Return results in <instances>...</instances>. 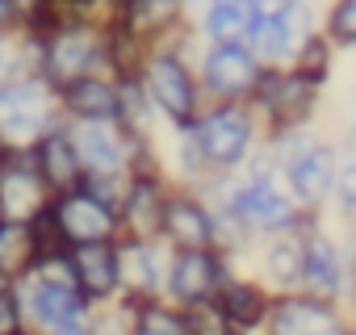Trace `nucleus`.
I'll use <instances>...</instances> for the list:
<instances>
[{
	"instance_id": "1",
	"label": "nucleus",
	"mask_w": 356,
	"mask_h": 335,
	"mask_svg": "<svg viewBox=\"0 0 356 335\" xmlns=\"http://www.w3.org/2000/svg\"><path fill=\"white\" fill-rule=\"evenodd\" d=\"M17 297L26 310V322L42 335H92V302L76 289L72 268H67V252L59 256H42L22 281H17Z\"/></svg>"
},
{
	"instance_id": "2",
	"label": "nucleus",
	"mask_w": 356,
	"mask_h": 335,
	"mask_svg": "<svg viewBox=\"0 0 356 335\" xmlns=\"http://www.w3.org/2000/svg\"><path fill=\"white\" fill-rule=\"evenodd\" d=\"M134 80L147 92L151 109L163 122H172L176 130L193 126V117L202 113V84H197L193 67L185 63V55L176 47H163V42L147 47L138 67H134Z\"/></svg>"
},
{
	"instance_id": "3",
	"label": "nucleus",
	"mask_w": 356,
	"mask_h": 335,
	"mask_svg": "<svg viewBox=\"0 0 356 335\" xmlns=\"http://www.w3.org/2000/svg\"><path fill=\"white\" fill-rule=\"evenodd\" d=\"M42 34V55H38V76L51 88H63L84 76H113L109 59V34L88 30V26H47Z\"/></svg>"
},
{
	"instance_id": "4",
	"label": "nucleus",
	"mask_w": 356,
	"mask_h": 335,
	"mask_svg": "<svg viewBox=\"0 0 356 335\" xmlns=\"http://www.w3.org/2000/svg\"><path fill=\"white\" fill-rule=\"evenodd\" d=\"M59 117L55 88L42 76H22L0 84V138L9 151H26L42 130H51Z\"/></svg>"
},
{
	"instance_id": "5",
	"label": "nucleus",
	"mask_w": 356,
	"mask_h": 335,
	"mask_svg": "<svg viewBox=\"0 0 356 335\" xmlns=\"http://www.w3.org/2000/svg\"><path fill=\"white\" fill-rule=\"evenodd\" d=\"M202 168H235L243 163L248 147H252V117L248 109H239V101H222L206 113L193 117V126H185Z\"/></svg>"
},
{
	"instance_id": "6",
	"label": "nucleus",
	"mask_w": 356,
	"mask_h": 335,
	"mask_svg": "<svg viewBox=\"0 0 356 335\" xmlns=\"http://www.w3.org/2000/svg\"><path fill=\"white\" fill-rule=\"evenodd\" d=\"M222 285H227V272H222V260H218L214 247H189V252L168 256L163 302L185 310V306H197V302H214Z\"/></svg>"
},
{
	"instance_id": "7",
	"label": "nucleus",
	"mask_w": 356,
	"mask_h": 335,
	"mask_svg": "<svg viewBox=\"0 0 356 335\" xmlns=\"http://www.w3.org/2000/svg\"><path fill=\"white\" fill-rule=\"evenodd\" d=\"M47 214H51V222H55V231L63 235L67 247H76V243L118 239V214H113L105 202H97L84 185H76V189L51 197Z\"/></svg>"
},
{
	"instance_id": "8",
	"label": "nucleus",
	"mask_w": 356,
	"mask_h": 335,
	"mask_svg": "<svg viewBox=\"0 0 356 335\" xmlns=\"http://www.w3.org/2000/svg\"><path fill=\"white\" fill-rule=\"evenodd\" d=\"M310 30V13L298 0H256V26L248 34L252 55L264 59H285L306 42Z\"/></svg>"
},
{
	"instance_id": "9",
	"label": "nucleus",
	"mask_w": 356,
	"mask_h": 335,
	"mask_svg": "<svg viewBox=\"0 0 356 335\" xmlns=\"http://www.w3.org/2000/svg\"><path fill=\"white\" fill-rule=\"evenodd\" d=\"M51 197L55 193L38 177L30 151H5V159H0V218L34 222L51 206Z\"/></svg>"
},
{
	"instance_id": "10",
	"label": "nucleus",
	"mask_w": 356,
	"mask_h": 335,
	"mask_svg": "<svg viewBox=\"0 0 356 335\" xmlns=\"http://www.w3.org/2000/svg\"><path fill=\"white\" fill-rule=\"evenodd\" d=\"M202 92L218 101H239L260 84V63L243 42H210L202 59Z\"/></svg>"
},
{
	"instance_id": "11",
	"label": "nucleus",
	"mask_w": 356,
	"mask_h": 335,
	"mask_svg": "<svg viewBox=\"0 0 356 335\" xmlns=\"http://www.w3.org/2000/svg\"><path fill=\"white\" fill-rule=\"evenodd\" d=\"M67 268L76 289L92 302H118L122 297V260H118V239H101V243H76L67 247Z\"/></svg>"
},
{
	"instance_id": "12",
	"label": "nucleus",
	"mask_w": 356,
	"mask_h": 335,
	"mask_svg": "<svg viewBox=\"0 0 356 335\" xmlns=\"http://www.w3.org/2000/svg\"><path fill=\"white\" fill-rule=\"evenodd\" d=\"M168 256L172 247L159 239H118V260H122V302H155L163 297V277H168Z\"/></svg>"
},
{
	"instance_id": "13",
	"label": "nucleus",
	"mask_w": 356,
	"mask_h": 335,
	"mask_svg": "<svg viewBox=\"0 0 356 335\" xmlns=\"http://www.w3.org/2000/svg\"><path fill=\"white\" fill-rule=\"evenodd\" d=\"M168 185L159 172H130L126 197L118 206V239H159Z\"/></svg>"
},
{
	"instance_id": "14",
	"label": "nucleus",
	"mask_w": 356,
	"mask_h": 335,
	"mask_svg": "<svg viewBox=\"0 0 356 335\" xmlns=\"http://www.w3.org/2000/svg\"><path fill=\"white\" fill-rule=\"evenodd\" d=\"M159 243L172 252H189V247H214V210L185 193V189H168L163 202V222H159Z\"/></svg>"
},
{
	"instance_id": "15",
	"label": "nucleus",
	"mask_w": 356,
	"mask_h": 335,
	"mask_svg": "<svg viewBox=\"0 0 356 335\" xmlns=\"http://www.w3.org/2000/svg\"><path fill=\"white\" fill-rule=\"evenodd\" d=\"M55 105L63 122H118L122 84L118 76H84L55 88Z\"/></svg>"
},
{
	"instance_id": "16",
	"label": "nucleus",
	"mask_w": 356,
	"mask_h": 335,
	"mask_svg": "<svg viewBox=\"0 0 356 335\" xmlns=\"http://www.w3.org/2000/svg\"><path fill=\"white\" fill-rule=\"evenodd\" d=\"M26 151H30V159H34V168H38V177L47 181V189H51L55 197L67 193V189H76V185L84 181V168H80V159H76V147H72L63 122H55L51 130H42Z\"/></svg>"
},
{
	"instance_id": "17",
	"label": "nucleus",
	"mask_w": 356,
	"mask_h": 335,
	"mask_svg": "<svg viewBox=\"0 0 356 335\" xmlns=\"http://www.w3.org/2000/svg\"><path fill=\"white\" fill-rule=\"evenodd\" d=\"M227 218H239L243 227H256V231H281L293 222V206L268 181L256 177L227 197Z\"/></svg>"
},
{
	"instance_id": "18",
	"label": "nucleus",
	"mask_w": 356,
	"mask_h": 335,
	"mask_svg": "<svg viewBox=\"0 0 356 335\" xmlns=\"http://www.w3.org/2000/svg\"><path fill=\"white\" fill-rule=\"evenodd\" d=\"M268 331L273 335H339V322L327 306L318 302H277L268 314Z\"/></svg>"
},
{
	"instance_id": "19",
	"label": "nucleus",
	"mask_w": 356,
	"mask_h": 335,
	"mask_svg": "<svg viewBox=\"0 0 356 335\" xmlns=\"http://www.w3.org/2000/svg\"><path fill=\"white\" fill-rule=\"evenodd\" d=\"M38 235L34 222H17V218H0V277L5 281H22L34 264H38Z\"/></svg>"
},
{
	"instance_id": "20",
	"label": "nucleus",
	"mask_w": 356,
	"mask_h": 335,
	"mask_svg": "<svg viewBox=\"0 0 356 335\" xmlns=\"http://www.w3.org/2000/svg\"><path fill=\"white\" fill-rule=\"evenodd\" d=\"M256 26V0H206L202 30L210 42H248Z\"/></svg>"
},
{
	"instance_id": "21",
	"label": "nucleus",
	"mask_w": 356,
	"mask_h": 335,
	"mask_svg": "<svg viewBox=\"0 0 356 335\" xmlns=\"http://www.w3.org/2000/svg\"><path fill=\"white\" fill-rule=\"evenodd\" d=\"M331 177H335V163H331V151L327 147H298L289 151V181L298 189V197L306 202H318L327 189H331Z\"/></svg>"
},
{
	"instance_id": "22",
	"label": "nucleus",
	"mask_w": 356,
	"mask_h": 335,
	"mask_svg": "<svg viewBox=\"0 0 356 335\" xmlns=\"http://www.w3.org/2000/svg\"><path fill=\"white\" fill-rule=\"evenodd\" d=\"M256 97H260V105L273 113V117H298L302 109H306V101H310V88H306V80L302 76H293V80H285V76H260V84L252 88Z\"/></svg>"
},
{
	"instance_id": "23",
	"label": "nucleus",
	"mask_w": 356,
	"mask_h": 335,
	"mask_svg": "<svg viewBox=\"0 0 356 335\" xmlns=\"http://www.w3.org/2000/svg\"><path fill=\"white\" fill-rule=\"evenodd\" d=\"M218 310L227 314V322H231V331H248V327H256L260 318H264V293L256 289V285H243V281H227L222 289H218Z\"/></svg>"
},
{
	"instance_id": "24",
	"label": "nucleus",
	"mask_w": 356,
	"mask_h": 335,
	"mask_svg": "<svg viewBox=\"0 0 356 335\" xmlns=\"http://www.w3.org/2000/svg\"><path fill=\"white\" fill-rule=\"evenodd\" d=\"M130 335H189L185 310L163 297L155 302H134L130 306Z\"/></svg>"
},
{
	"instance_id": "25",
	"label": "nucleus",
	"mask_w": 356,
	"mask_h": 335,
	"mask_svg": "<svg viewBox=\"0 0 356 335\" xmlns=\"http://www.w3.org/2000/svg\"><path fill=\"white\" fill-rule=\"evenodd\" d=\"M302 277H306L318 293H335V289H339V260H335L331 243L314 239L310 247H302Z\"/></svg>"
},
{
	"instance_id": "26",
	"label": "nucleus",
	"mask_w": 356,
	"mask_h": 335,
	"mask_svg": "<svg viewBox=\"0 0 356 335\" xmlns=\"http://www.w3.org/2000/svg\"><path fill=\"white\" fill-rule=\"evenodd\" d=\"M185 327H189V335H231V322L218 310V302L185 306Z\"/></svg>"
},
{
	"instance_id": "27",
	"label": "nucleus",
	"mask_w": 356,
	"mask_h": 335,
	"mask_svg": "<svg viewBox=\"0 0 356 335\" xmlns=\"http://www.w3.org/2000/svg\"><path fill=\"white\" fill-rule=\"evenodd\" d=\"M268 272L277 277V281H293V277H302V243H273L268 247Z\"/></svg>"
},
{
	"instance_id": "28",
	"label": "nucleus",
	"mask_w": 356,
	"mask_h": 335,
	"mask_svg": "<svg viewBox=\"0 0 356 335\" xmlns=\"http://www.w3.org/2000/svg\"><path fill=\"white\" fill-rule=\"evenodd\" d=\"M26 327H30V322H26L17 285H5V289H0V335H22Z\"/></svg>"
},
{
	"instance_id": "29",
	"label": "nucleus",
	"mask_w": 356,
	"mask_h": 335,
	"mask_svg": "<svg viewBox=\"0 0 356 335\" xmlns=\"http://www.w3.org/2000/svg\"><path fill=\"white\" fill-rule=\"evenodd\" d=\"M331 34L339 42H356V0H343V5L331 13Z\"/></svg>"
},
{
	"instance_id": "30",
	"label": "nucleus",
	"mask_w": 356,
	"mask_h": 335,
	"mask_svg": "<svg viewBox=\"0 0 356 335\" xmlns=\"http://www.w3.org/2000/svg\"><path fill=\"white\" fill-rule=\"evenodd\" d=\"M339 202H343L348 210H356V163L339 172Z\"/></svg>"
},
{
	"instance_id": "31",
	"label": "nucleus",
	"mask_w": 356,
	"mask_h": 335,
	"mask_svg": "<svg viewBox=\"0 0 356 335\" xmlns=\"http://www.w3.org/2000/svg\"><path fill=\"white\" fill-rule=\"evenodd\" d=\"M9 5L22 13V22H26V26H34V22L47 13V0H9Z\"/></svg>"
},
{
	"instance_id": "32",
	"label": "nucleus",
	"mask_w": 356,
	"mask_h": 335,
	"mask_svg": "<svg viewBox=\"0 0 356 335\" xmlns=\"http://www.w3.org/2000/svg\"><path fill=\"white\" fill-rule=\"evenodd\" d=\"M26 22H22V13L9 5V0H0V34H5V30H22Z\"/></svg>"
},
{
	"instance_id": "33",
	"label": "nucleus",
	"mask_w": 356,
	"mask_h": 335,
	"mask_svg": "<svg viewBox=\"0 0 356 335\" xmlns=\"http://www.w3.org/2000/svg\"><path fill=\"white\" fill-rule=\"evenodd\" d=\"M22 335H42V331H34V327H26V331H22Z\"/></svg>"
},
{
	"instance_id": "34",
	"label": "nucleus",
	"mask_w": 356,
	"mask_h": 335,
	"mask_svg": "<svg viewBox=\"0 0 356 335\" xmlns=\"http://www.w3.org/2000/svg\"><path fill=\"white\" fill-rule=\"evenodd\" d=\"M176 5H181V9H185V5H193V0H176Z\"/></svg>"
},
{
	"instance_id": "35",
	"label": "nucleus",
	"mask_w": 356,
	"mask_h": 335,
	"mask_svg": "<svg viewBox=\"0 0 356 335\" xmlns=\"http://www.w3.org/2000/svg\"><path fill=\"white\" fill-rule=\"evenodd\" d=\"M5 151H9V147H5V138H0V155H5Z\"/></svg>"
},
{
	"instance_id": "36",
	"label": "nucleus",
	"mask_w": 356,
	"mask_h": 335,
	"mask_svg": "<svg viewBox=\"0 0 356 335\" xmlns=\"http://www.w3.org/2000/svg\"><path fill=\"white\" fill-rule=\"evenodd\" d=\"M0 159H5V155H0Z\"/></svg>"
}]
</instances>
